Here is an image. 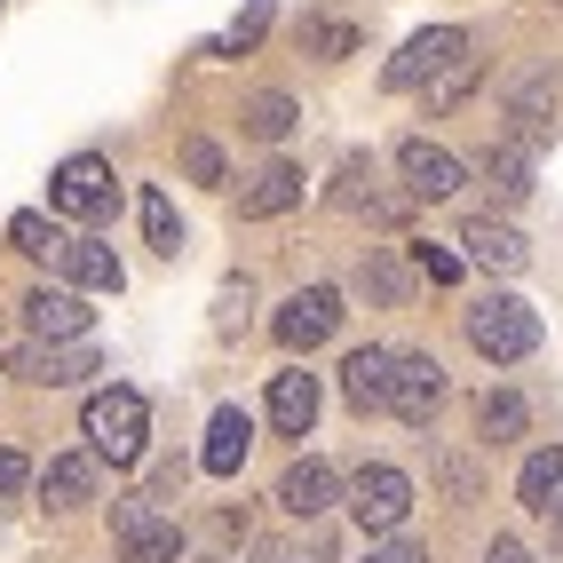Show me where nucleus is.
<instances>
[{"label":"nucleus","mask_w":563,"mask_h":563,"mask_svg":"<svg viewBox=\"0 0 563 563\" xmlns=\"http://www.w3.org/2000/svg\"><path fill=\"white\" fill-rule=\"evenodd\" d=\"M310 41H318L325 56H350V48H357V32H350V24H310Z\"/></svg>","instance_id":"nucleus-34"},{"label":"nucleus","mask_w":563,"mask_h":563,"mask_svg":"<svg viewBox=\"0 0 563 563\" xmlns=\"http://www.w3.org/2000/svg\"><path fill=\"white\" fill-rule=\"evenodd\" d=\"M262 563H286V555H262Z\"/></svg>","instance_id":"nucleus-38"},{"label":"nucleus","mask_w":563,"mask_h":563,"mask_svg":"<svg viewBox=\"0 0 563 563\" xmlns=\"http://www.w3.org/2000/svg\"><path fill=\"white\" fill-rule=\"evenodd\" d=\"M9 373H24V382H41V389H71V382H88V373H103V357L88 342H32L9 357Z\"/></svg>","instance_id":"nucleus-9"},{"label":"nucleus","mask_w":563,"mask_h":563,"mask_svg":"<svg viewBox=\"0 0 563 563\" xmlns=\"http://www.w3.org/2000/svg\"><path fill=\"white\" fill-rule=\"evenodd\" d=\"M48 207L56 214H80V222H111V207H120V183H111V159L80 152V159H64L48 175Z\"/></svg>","instance_id":"nucleus-4"},{"label":"nucleus","mask_w":563,"mask_h":563,"mask_svg":"<svg viewBox=\"0 0 563 563\" xmlns=\"http://www.w3.org/2000/svg\"><path fill=\"white\" fill-rule=\"evenodd\" d=\"M183 167H191V183H222V152H214L207 135H191V143H183Z\"/></svg>","instance_id":"nucleus-31"},{"label":"nucleus","mask_w":563,"mask_h":563,"mask_svg":"<svg viewBox=\"0 0 563 563\" xmlns=\"http://www.w3.org/2000/svg\"><path fill=\"white\" fill-rule=\"evenodd\" d=\"M310 421H318V373H278L271 382V429L310 437Z\"/></svg>","instance_id":"nucleus-17"},{"label":"nucleus","mask_w":563,"mask_h":563,"mask_svg":"<svg viewBox=\"0 0 563 563\" xmlns=\"http://www.w3.org/2000/svg\"><path fill=\"white\" fill-rule=\"evenodd\" d=\"M461 246H468L476 271H500V278H516L523 262H532V246H523V239L508 231V222H493V214H476L468 231H461Z\"/></svg>","instance_id":"nucleus-14"},{"label":"nucleus","mask_w":563,"mask_h":563,"mask_svg":"<svg viewBox=\"0 0 563 563\" xmlns=\"http://www.w3.org/2000/svg\"><path fill=\"white\" fill-rule=\"evenodd\" d=\"M484 183H493L500 207H523L532 199V152H523V143H493V152H484Z\"/></svg>","instance_id":"nucleus-22"},{"label":"nucleus","mask_w":563,"mask_h":563,"mask_svg":"<svg viewBox=\"0 0 563 563\" xmlns=\"http://www.w3.org/2000/svg\"><path fill=\"white\" fill-rule=\"evenodd\" d=\"M41 493H48V508H80V500L96 493V461H88V453H64V461H48Z\"/></svg>","instance_id":"nucleus-24"},{"label":"nucleus","mask_w":563,"mask_h":563,"mask_svg":"<svg viewBox=\"0 0 563 563\" xmlns=\"http://www.w3.org/2000/svg\"><path fill=\"white\" fill-rule=\"evenodd\" d=\"M555 71H523L516 96H508V143H523V152H540V143H555Z\"/></svg>","instance_id":"nucleus-10"},{"label":"nucleus","mask_w":563,"mask_h":563,"mask_svg":"<svg viewBox=\"0 0 563 563\" xmlns=\"http://www.w3.org/2000/svg\"><path fill=\"white\" fill-rule=\"evenodd\" d=\"M468 350H476V357H493V365L532 357V350H540V310H532V302H516V294H493V302H476V310H468Z\"/></svg>","instance_id":"nucleus-2"},{"label":"nucleus","mask_w":563,"mask_h":563,"mask_svg":"<svg viewBox=\"0 0 563 563\" xmlns=\"http://www.w3.org/2000/svg\"><path fill=\"white\" fill-rule=\"evenodd\" d=\"M64 278H71V286H88V294H120V286H128L120 254H111L103 239H71V246H64Z\"/></svg>","instance_id":"nucleus-19"},{"label":"nucleus","mask_w":563,"mask_h":563,"mask_svg":"<svg viewBox=\"0 0 563 563\" xmlns=\"http://www.w3.org/2000/svg\"><path fill=\"white\" fill-rule=\"evenodd\" d=\"M143 239H152V254H167V262H175V246H183V222H175L167 191H143Z\"/></svg>","instance_id":"nucleus-28"},{"label":"nucleus","mask_w":563,"mask_h":563,"mask_svg":"<svg viewBox=\"0 0 563 563\" xmlns=\"http://www.w3.org/2000/svg\"><path fill=\"white\" fill-rule=\"evenodd\" d=\"M333 325H342V294H333V286H302V294H294V302L278 310V350H294V357H302V350H318L325 342V333Z\"/></svg>","instance_id":"nucleus-8"},{"label":"nucleus","mask_w":563,"mask_h":563,"mask_svg":"<svg viewBox=\"0 0 563 563\" xmlns=\"http://www.w3.org/2000/svg\"><path fill=\"white\" fill-rule=\"evenodd\" d=\"M516 500H523V508H540V516H555V508H563V444H540V453L523 461Z\"/></svg>","instance_id":"nucleus-20"},{"label":"nucleus","mask_w":563,"mask_h":563,"mask_svg":"<svg viewBox=\"0 0 563 563\" xmlns=\"http://www.w3.org/2000/svg\"><path fill=\"white\" fill-rule=\"evenodd\" d=\"M24 484H32V461L24 453H0V508L24 500Z\"/></svg>","instance_id":"nucleus-32"},{"label":"nucleus","mask_w":563,"mask_h":563,"mask_svg":"<svg viewBox=\"0 0 563 563\" xmlns=\"http://www.w3.org/2000/svg\"><path fill=\"white\" fill-rule=\"evenodd\" d=\"M365 563H429V555H421V548H412V540H389V548H373Z\"/></svg>","instance_id":"nucleus-35"},{"label":"nucleus","mask_w":563,"mask_h":563,"mask_svg":"<svg viewBox=\"0 0 563 563\" xmlns=\"http://www.w3.org/2000/svg\"><path fill=\"white\" fill-rule=\"evenodd\" d=\"M294 120H302V103H294V96H278V88L246 103V135H262V143H278Z\"/></svg>","instance_id":"nucleus-26"},{"label":"nucleus","mask_w":563,"mask_h":563,"mask_svg":"<svg viewBox=\"0 0 563 563\" xmlns=\"http://www.w3.org/2000/svg\"><path fill=\"white\" fill-rule=\"evenodd\" d=\"M342 207H357V214H373V222H405L412 191H373V167H365V159H342Z\"/></svg>","instance_id":"nucleus-21"},{"label":"nucleus","mask_w":563,"mask_h":563,"mask_svg":"<svg viewBox=\"0 0 563 563\" xmlns=\"http://www.w3.org/2000/svg\"><path fill=\"white\" fill-rule=\"evenodd\" d=\"M468 88H476V56H461L453 71H444V80H429V111H453Z\"/></svg>","instance_id":"nucleus-30"},{"label":"nucleus","mask_w":563,"mask_h":563,"mask_svg":"<svg viewBox=\"0 0 563 563\" xmlns=\"http://www.w3.org/2000/svg\"><path fill=\"white\" fill-rule=\"evenodd\" d=\"M294 199H302V167H294V159H271V167L239 191V214H246V222H271V214H286Z\"/></svg>","instance_id":"nucleus-16"},{"label":"nucleus","mask_w":563,"mask_h":563,"mask_svg":"<svg viewBox=\"0 0 563 563\" xmlns=\"http://www.w3.org/2000/svg\"><path fill=\"white\" fill-rule=\"evenodd\" d=\"M175 484H183V461H167V468L152 476V500H175Z\"/></svg>","instance_id":"nucleus-36"},{"label":"nucleus","mask_w":563,"mask_h":563,"mask_svg":"<svg viewBox=\"0 0 563 563\" xmlns=\"http://www.w3.org/2000/svg\"><path fill=\"white\" fill-rule=\"evenodd\" d=\"M437 405H444V373H437V357L405 350V357H397V382H389V412H397L405 429H429Z\"/></svg>","instance_id":"nucleus-11"},{"label":"nucleus","mask_w":563,"mask_h":563,"mask_svg":"<svg viewBox=\"0 0 563 563\" xmlns=\"http://www.w3.org/2000/svg\"><path fill=\"white\" fill-rule=\"evenodd\" d=\"M389 382H397V350H350L342 357V397L357 405V412H382L389 405Z\"/></svg>","instance_id":"nucleus-13"},{"label":"nucleus","mask_w":563,"mask_h":563,"mask_svg":"<svg viewBox=\"0 0 563 563\" xmlns=\"http://www.w3.org/2000/svg\"><path fill=\"white\" fill-rule=\"evenodd\" d=\"M333 493H342V476H333L325 461H294L286 484H278V508H286V516H325Z\"/></svg>","instance_id":"nucleus-18"},{"label":"nucleus","mask_w":563,"mask_h":563,"mask_svg":"<svg viewBox=\"0 0 563 563\" xmlns=\"http://www.w3.org/2000/svg\"><path fill=\"white\" fill-rule=\"evenodd\" d=\"M9 246H16V254H32V262H64V246H71V239L56 231L48 214H32V207H24V214H9Z\"/></svg>","instance_id":"nucleus-25"},{"label":"nucleus","mask_w":563,"mask_h":563,"mask_svg":"<svg viewBox=\"0 0 563 563\" xmlns=\"http://www.w3.org/2000/svg\"><path fill=\"white\" fill-rule=\"evenodd\" d=\"M484 563H532V555H523L516 540H493V548H484Z\"/></svg>","instance_id":"nucleus-37"},{"label":"nucleus","mask_w":563,"mask_h":563,"mask_svg":"<svg viewBox=\"0 0 563 563\" xmlns=\"http://www.w3.org/2000/svg\"><path fill=\"white\" fill-rule=\"evenodd\" d=\"M246 444H254V421L239 405H222L214 421H207V444H199V468L207 476H239V461H246Z\"/></svg>","instance_id":"nucleus-15"},{"label":"nucleus","mask_w":563,"mask_h":563,"mask_svg":"<svg viewBox=\"0 0 563 563\" xmlns=\"http://www.w3.org/2000/svg\"><path fill=\"white\" fill-rule=\"evenodd\" d=\"M523 421H532V412H523L516 389H484V397H476V437H484V444H516Z\"/></svg>","instance_id":"nucleus-23"},{"label":"nucleus","mask_w":563,"mask_h":563,"mask_svg":"<svg viewBox=\"0 0 563 563\" xmlns=\"http://www.w3.org/2000/svg\"><path fill=\"white\" fill-rule=\"evenodd\" d=\"M24 318L41 342H88V302L80 294H64V286H32L24 294Z\"/></svg>","instance_id":"nucleus-12"},{"label":"nucleus","mask_w":563,"mask_h":563,"mask_svg":"<svg viewBox=\"0 0 563 563\" xmlns=\"http://www.w3.org/2000/svg\"><path fill=\"white\" fill-rule=\"evenodd\" d=\"M412 262H421L437 286H453V278H461V254H444V246H412Z\"/></svg>","instance_id":"nucleus-33"},{"label":"nucleus","mask_w":563,"mask_h":563,"mask_svg":"<svg viewBox=\"0 0 563 563\" xmlns=\"http://www.w3.org/2000/svg\"><path fill=\"white\" fill-rule=\"evenodd\" d=\"M0 9H9V0H0Z\"/></svg>","instance_id":"nucleus-39"},{"label":"nucleus","mask_w":563,"mask_h":563,"mask_svg":"<svg viewBox=\"0 0 563 563\" xmlns=\"http://www.w3.org/2000/svg\"><path fill=\"white\" fill-rule=\"evenodd\" d=\"M262 32H271V0H246V9H239V24L214 41V56H246V48L262 41Z\"/></svg>","instance_id":"nucleus-29"},{"label":"nucleus","mask_w":563,"mask_h":563,"mask_svg":"<svg viewBox=\"0 0 563 563\" xmlns=\"http://www.w3.org/2000/svg\"><path fill=\"white\" fill-rule=\"evenodd\" d=\"M111 532H120V555L128 563H183V532H175V516L152 508V493L111 500Z\"/></svg>","instance_id":"nucleus-5"},{"label":"nucleus","mask_w":563,"mask_h":563,"mask_svg":"<svg viewBox=\"0 0 563 563\" xmlns=\"http://www.w3.org/2000/svg\"><path fill=\"white\" fill-rule=\"evenodd\" d=\"M397 175H405V191H412V199H429V207H437V199H453L461 183H468V167L444 152V143H429V135H405V143H397Z\"/></svg>","instance_id":"nucleus-7"},{"label":"nucleus","mask_w":563,"mask_h":563,"mask_svg":"<svg viewBox=\"0 0 563 563\" xmlns=\"http://www.w3.org/2000/svg\"><path fill=\"white\" fill-rule=\"evenodd\" d=\"M357 286H365L382 310H397V302H405V271H397V254H389V246H373V254H365V271H357Z\"/></svg>","instance_id":"nucleus-27"},{"label":"nucleus","mask_w":563,"mask_h":563,"mask_svg":"<svg viewBox=\"0 0 563 563\" xmlns=\"http://www.w3.org/2000/svg\"><path fill=\"white\" fill-rule=\"evenodd\" d=\"M80 429H88V453L96 461L135 468L143 461V429H152V405H143V389H96L88 412H80Z\"/></svg>","instance_id":"nucleus-1"},{"label":"nucleus","mask_w":563,"mask_h":563,"mask_svg":"<svg viewBox=\"0 0 563 563\" xmlns=\"http://www.w3.org/2000/svg\"><path fill=\"white\" fill-rule=\"evenodd\" d=\"M350 516L365 523V532H397V523L412 516V476L389 468V461H373L350 476Z\"/></svg>","instance_id":"nucleus-6"},{"label":"nucleus","mask_w":563,"mask_h":563,"mask_svg":"<svg viewBox=\"0 0 563 563\" xmlns=\"http://www.w3.org/2000/svg\"><path fill=\"white\" fill-rule=\"evenodd\" d=\"M461 56H468V32H461V24H429V32H412V41L389 56V71H382V80H389L397 96H412V88L444 80V71H453Z\"/></svg>","instance_id":"nucleus-3"}]
</instances>
